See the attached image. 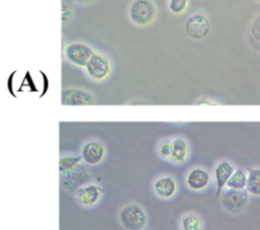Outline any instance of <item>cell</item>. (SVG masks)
I'll list each match as a JSON object with an SVG mask.
<instances>
[{"label":"cell","mask_w":260,"mask_h":230,"mask_svg":"<svg viewBox=\"0 0 260 230\" xmlns=\"http://www.w3.org/2000/svg\"><path fill=\"white\" fill-rule=\"evenodd\" d=\"M157 7L154 0H132L128 7V18L137 27H149L156 20Z\"/></svg>","instance_id":"obj_1"},{"label":"cell","mask_w":260,"mask_h":230,"mask_svg":"<svg viewBox=\"0 0 260 230\" xmlns=\"http://www.w3.org/2000/svg\"><path fill=\"white\" fill-rule=\"evenodd\" d=\"M118 220L126 230H144L147 226V214L139 204H127L119 210Z\"/></svg>","instance_id":"obj_2"},{"label":"cell","mask_w":260,"mask_h":230,"mask_svg":"<svg viewBox=\"0 0 260 230\" xmlns=\"http://www.w3.org/2000/svg\"><path fill=\"white\" fill-rule=\"evenodd\" d=\"M84 69H85L86 75L91 80L102 83V81L107 80L112 75L113 64L106 55L101 52H95Z\"/></svg>","instance_id":"obj_3"},{"label":"cell","mask_w":260,"mask_h":230,"mask_svg":"<svg viewBox=\"0 0 260 230\" xmlns=\"http://www.w3.org/2000/svg\"><path fill=\"white\" fill-rule=\"evenodd\" d=\"M94 53V48L84 42H70L63 48V56L66 60L78 68H85Z\"/></svg>","instance_id":"obj_4"},{"label":"cell","mask_w":260,"mask_h":230,"mask_svg":"<svg viewBox=\"0 0 260 230\" xmlns=\"http://www.w3.org/2000/svg\"><path fill=\"white\" fill-rule=\"evenodd\" d=\"M249 192L248 191H236L226 188L221 196V206L229 214H240L245 211L249 205Z\"/></svg>","instance_id":"obj_5"},{"label":"cell","mask_w":260,"mask_h":230,"mask_svg":"<svg viewBox=\"0 0 260 230\" xmlns=\"http://www.w3.org/2000/svg\"><path fill=\"white\" fill-rule=\"evenodd\" d=\"M211 22L206 13L196 12L185 22V33L194 41H201L210 35Z\"/></svg>","instance_id":"obj_6"},{"label":"cell","mask_w":260,"mask_h":230,"mask_svg":"<svg viewBox=\"0 0 260 230\" xmlns=\"http://www.w3.org/2000/svg\"><path fill=\"white\" fill-rule=\"evenodd\" d=\"M80 155L85 165H88V167H98V165H101L106 160V145L102 141H99V140H88L81 147Z\"/></svg>","instance_id":"obj_7"},{"label":"cell","mask_w":260,"mask_h":230,"mask_svg":"<svg viewBox=\"0 0 260 230\" xmlns=\"http://www.w3.org/2000/svg\"><path fill=\"white\" fill-rule=\"evenodd\" d=\"M91 182V173L89 172L86 168L79 167L78 169L73 170L70 173H66V175H61L60 183L62 190H65L66 192L75 193L79 188H81L83 186L88 185Z\"/></svg>","instance_id":"obj_8"},{"label":"cell","mask_w":260,"mask_h":230,"mask_svg":"<svg viewBox=\"0 0 260 230\" xmlns=\"http://www.w3.org/2000/svg\"><path fill=\"white\" fill-rule=\"evenodd\" d=\"M76 201L80 204L83 208L86 209H91L95 208L96 205L101 204V201L103 200L104 196V191L101 186H98L96 183H88V185L83 186L81 188H79L75 193Z\"/></svg>","instance_id":"obj_9"},{"label":"cell","mask_w":260,"mask_h":230,"mask_svg":"<svg viewBox=\"0 0 260 230\" xmlns=\"http://www.w3.org/2000/svg\"><path fill=\"white\" fill-rule=\"evenodd\" d=\"M212 183V176L206 168L193 167L185 175V186L193 192H203Z\"/></svg>","instance_id":"obj_10"},{"label":"cell","mask_w":260,"mask_h":230,"mask_svg":"<svg viewBox=\"0 0 260 230\" xmlns=\"http://www.w3.org/2000/svg\"><path fill=\"white\" fill-rule=\"evenodd\" d=\"M177 180L170 175L159 176L152 183V191L160 200H172L178 193Z\"/></svg>","instance_id":"obj_11"},{"label":"cell","mask_w":260,"mask_h":230,"mask_svg":"<svg viewBox=\"0 0 260 230\" xmlns=\"http://www.w3.org/2000/svg\"><path fill=\"white\" fill-rule=\"evenodd\" d=\"M95 102L93 94L85 89L65 88L61 94V103L63 106H90Z\"/></svg>","instance_id":"obj_12"},{"label":"cell","mask_w":260,"mask_h":230,"mask_svg":"<svg viewBox=\"0 0 260 230\" xmlns=\"http://www.w3.org/2000/svg\"><path fill=\"white\" fill-rule=\"evenodd\" d=\"M236 167L229 160H220L217 164L215 165L213 169V180H215L216 188H217V196H220L223 191L226 190L229 180L235 172Z\"/></svg>","instance_id":"obj_13"},{"label":"cell","mask_w":260,"mask_h":230,"mask_svg":"<svg viewBox=\"0 0 260 230\" xmlns=\"http://www.w3.org/2000/svg\"><path fill=\"white\" fill-rule=\"evenodd\" d=\"M190 155V148L189 142L187 141V139H184L183 136H177L173 139V153L172 158H170V162H173L174 164H184L188 159H189Z\"/></svg>","instance_id":"obj_14"},{"label":"cell","mask_w":260,"mask_h":230,"mask_svg":"<svg viewBox=\"0 0 260 230\" xmlns=\"http://www.w3.org/2000/svg\"><path fill=\"white\" fill-rule=\"evenodd\" d=\"M246 40L254 51L260 52V13L251 19L246 31Z\"/></svg>","instance_id":"obj_15"},{"label":"cell","mask_w":260,"mask_h":230,"mask_svg":"<svg viewBox=\"0 0 260 230\" xmlns=\"http://www.w3.org/2000/svg\"><path fill=\"white\" fill-rule=\"evenodd\" d=\"M83 164L81 155H62L58 160V172L60 175H66L78 169Z\"/></svg>","instance_id":"obj_16"},{"label":"cell","mask_w":260,"mask_h":230,"mask_svg":"<svg viewBox=\"0 0 260 230\" xmlns=\"http://www.w3.org/2000/svg\"><path fill=\"white\" fill-rule=\"evenodd\" d=\"M246 185H248V172L241 168H236L235 172L229 180L226 188L229 190H236V191H245Z\"/></svg>","instance_id":"obj_17"},{"label":"cell","mask_w":260,"mask_h":230,"mask_svg":"<svg viewBox=\"0 0 260 230\" xmlns=\"http://www.w3.org/2000/svg\"><path fill=\"white\" fill-rule=\"evenodd\" d=\"M246 191L254 197H260V168L254 167L248 170V185Z\"/></svg>","instance_id":"obj_18"},{"label":"cell","mask_w":260,"mask_h":230,"mask_svg":"<svg viewBox=\"0 0 260 230\" xmlns=\"http://www.w3.org/2000/svg\"><path fill=\"white\" fill-rule=\"evenodd\" d=\"M180 230H203L205 224L200 215L193 213H188L182 216L179 223Z\"/></svg>","instance_id":"obj_19"},{"label":"cell","mask_w":260,"mask_h":230,"mask_svg":"<svg viewBox=\"0 0 260 230\" xmlns=\"http://www.w3.org/2000/svg\"><path fill=\"white\" fill-rule=\"evenodd\" d=\"M190 0H169L168 2V9L172 14L182 15L187 12L189 7Z\"/></svg>","instance_id":"obj_20"},{"label":"cell","mask_w":260,"mask_h":230,"mask_svg":"<svg viewBox=\"0 0 260 230\" xmlns=\"http://www.w3.org/2000/svg\"><path fill=\"white\" fill-rule=\"evenodd\" d=\"M173 153V139H165L160 141L159 147H157V154L161 159L170 160Z\"/></svg>","instance_id":"obj_21"},{"label":"cell","mask_w":260,"mask_h":230,"mask_svg":"<svg viewBox=\"0 0 260 230\" xmlns=\"http://www.w3.org/2000/svg\"><path fill=\"white\" fill-rule=\"evenodd\" d=\"M74 2H75L76 4H79V5H84V7H88V5L94 4L96 0H74Z\"/></svg>","instance_id":"obj_22"},{"label":"cell","mask_w":260,"mask_h":230,"mask_svg":"<svg viewBox=\"0 0 260 230\" xmlns=\"http://www.w3.org/2000/svg\"><path fill=\"white\" fill-rule=\"evenodd\" d=\"M256 2H258V3H259V4H260V0H256Z\"/></svg>","instance_id":"obj_23"},{"label":"cell","mask_w":260,"mask_h":230,"mask_svg":"<svg viewBox=\"0 0 260 230\" xmlns=\"http://www.w3.org/2000/svg\"><path fill=\"white\" fill-rule=\"evenodd\" d=\"M144 230H152V229H144Z\"/></svg>","instance_id":"obj_24"}]
</instances>
